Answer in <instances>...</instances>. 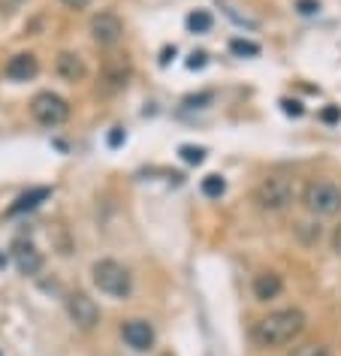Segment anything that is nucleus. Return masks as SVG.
<instances>
[{
    "instance_id": "17",
    "label": "nucleus",
    "mask_w": 341,
    "mask_h": 356,
    "mask_svg": "<svg viewBox=\"0 0 341 356\" xmlns=\"http://www.w3.org/2000/svg\"><path fill=\"white\" fill-rule=\"evenodd\" d=\"M293 356H332V350L326 344H302L293 350Z\"/></svg>"
},
{
    "instance_id": "10",
    "label": "nucleus",
    "mask_w": 341,
    "mask_h": 356,
    "mask_svg": "<svg viewBox=\"0 0 341 356\" xmlns=\"http://www.w3.org/2000/svg\"><path fill=\"white\" fill-rule=\"evenodd\" d=\"M37 73H40V60H37V55H31V51L13 55L3 67V76L10 79V82H28V79H33Z\"/></svg>"
},
{
    "instance_id": "21",
    "label": "nucleus",
    "mask_w": 341,
    "mask_h": 356,
    "mask_svg": "<svg viewBox=\"0 0 341 356\" xmlns=\"http://www.w3.org/2000/svg\"><path fill=\"white\" fill-rule=\"evenodd\" d=\"M281 106H284L287 115H302V103L299 100H281Z\"/></svg>"
},
{
    "instance_id": "25",
    "label": "nucleus",
    "mask_w": 341,
    "mask_h": 356,
    "mask_svg": "<svg viewBox=\"0 0 341 356\" xmlns=\"http://www.w3.org/2000/svg\"><path fill=\"white\" fill-rule=\"evenodd\" d=\"M203 64H205V55L200 51V55H193V60H191V64H187V67H191V70H196V67H203Z\"/></svg>"
},
{
    "instance_id": "16",
    "label": "nucleus",
    "mask_w": 341,
    "mask_h": 356,
    "mask_svg": "<svg viewBox=\"0 0 341 356\" xmlns=\"http://www.w3.org/2000/svg\"><path fill=\"white\" fill-rule=\"evenodd\" d=\"M200 188H203L205 197H212V200H214V197H223V191H227V181H223L221 175H205Z\"/></svg>"
},
{
    "instance_id": "1",
    "label": "nucleus",
    "mask_w": 341,
    "mask_h": 356,
    "mask_svg": "<svg viewBox=\"0 0 341 356\" xmlns=\"http://www.w3.org/2000/svg\"><path fill=\"white\" fill-rule=\"evenodd\" d=\"M305 323H308V317H305V311H299V308L272 311V314H266L263 320L254 323L251 338H254L260 347H266V350H278V347L296 341V338L305 332Z\"/></svg>"
},
{
    "instance_id": "11",
    "label": "nucleus",
    "mask_w": 341,
    "mask_h": 356,
    "mask_svg": "<svg viewBox=\"0 0 341 356\" xmlns=\"http://www.w3.org/2000/svg\"><path fill=\"white\" fill-rule=\"evenodd\" d=\"M55 73L64 79V82H82V79L88 76V67H85V60L79 58L76 51H58Z\"/></svg>"
},
{
    "instance_id": "7",
    "label": "nucleus",
    "mask_w": 341,
    "mask_h": 356,
    "mask_svg": "<svg viewBox=\"0 0 341 356\" xmlns=\"http://www.w3.org/2000/svg\"><path fill=\"white\" fill-rule=\"evenodd\" d=\"M91 37L97 46H103V49L118 46L124 37V22L115 13H97L91 19Z\"/></svg>"
},
{
    "instance_id": "20",
    "label": "nucleus",
    "mask_w": 341,
    "mask_h": 356,
    "mask_svg": "<svg viewBox=\"0 0 341 356\" xmlns=\"http://www.w3.org/2000/svg\"><path fill=\"white\" fill-rule=\"evenodd\" d=\"M296 10H299L302 15H314L320 10V3H317V0H299V3H296Z\"/></svg>"
},
{
    "instance_id": "22",
    "label": "nucleus",
    "mask_w": 341,
    "mask_h": 356,
    "mask_svg": "<svg viewBox=\"0 0 341 356\" xmlns=\"http://www.w3.org/2000/svg\"><path fill=\"white\" fill-rule=\"evenodd\" d=\"M341 118V109H338V106H329V109H323V121H338Z\"/></svg>"
},
{
    "instance_id": "14",
    "label": "nucleus",
    "mask_w": 341,
    "mask_h": 356,
    "mask_svg": "<svg viewBox=\"0 0 341 356\" xmlns=\"http://www.w3.org/2000/svg\"><path fill=\"white\" fill-rule=\"evenodd\" d=\"M49 197H51L49 188H33V191H28V193H22V197L10 206V211H6V215L15 218V215H24V211H33V209L40 206V202H46Z\"/></svg>"
},
{
    "instance_id": "12",
    "label": "nucleus",
    "mask_w": 341,
    "mask_h": 356,
    "mask_svg": "<svg viewBox=\"0 0 341 356\" xmlns=\"http://www.w3.org/2000/svg\"><path fill=\"white\" fill-rule=\"evenodd\" d=\"M251 290H254L257 302H272L284 293V281L278 272H260V275H254V287Z\"/></svg>"
},
{
    "instance_id": "2",
    "label": "nucleus",
    "mask_w": 341,
    "mask_h": 356,
    "mask_svg": "<svg viewBox=\"0 0 341 356\" xmlns=\"http://www.w3.org/2000/svg\"><path fill=\"white\" fill-rule=\"evenodd\" d=\"M91 281L97 290L112 299H127L133 293V275L118 260H97L91 266Z\"/></svg>"
},
{
    "instance_id": "9",
    "label": "nucleus",
    "mask_w": 341,
    "mask_h": 356,
    "mask_svg": "<svg viewBox=\"0 0 341 356\" xmlns=\"http://www.w3.org/2000/svg\"><path fill=\"white\" fill-rule=\"evenodd\" d=\"M103 82L106 91H121L130 82V58L127 55H109L103 64Z\"/></svg>"
},
{
    "instance_id": "18",
    "label": "nucleus",
    "mask_w": 341,
    "mask_h": 356,
    "mask_svg": "<svg viewBox=\"0 0 341 356\" xmlns=\"http://www.w3.org/2000/svg\"><path fill=\"white\" fill-rule=\"evenodd\" d=\"M230 49L236 51V55H260V46H257V42H245V40H232Z\"/></svg>"
},
{
    "instance_id": "5",
    "label": "nucleus",
    "mask_w": 341,
    "mask_h": 356,
    "mask_svg": "<svg viewBox=\"0 0 341 356\" xmlns=\"http://www.w3.org/2000/svg\"><path fill=\"white\" fill-rule=\"evenodd\" d=\"M31 115L42 127H58V124H64L70 118V103L51 91H42L31 100Z\"/></svg>"
},
{
    "instance_id": "4",
    "label": "nucleus",
    "mask_w": 341,
    "mask_h": 356,
    "mask_svg": "<svg viewBox=\"0 0 341 356\" xmlns=\"http://www.w3.org/2000/svg\"><path fill=\"white\" fill-rule=\"evenodd\" d=\"M302 206L314 218H335L341 211V188L332 181H308L302 191Z\"/></svg>"
},
{
    "instance_id": "15",
    "label": "nucleus",
    "mask_w": 341,
    "mask_h": 356,
    "mask_svg": "<svg viewBox=\"0 0 341 356\" xmlns=\"http://www.w3.org/2000/svg\"><path fill=\"white\" fill-rule=\"evenodd\" d=\"M209 28H212V15L205 10H196V13L187 15V31L191 33H205Z\"/></svg>"
},
{
    "instance_id": "3",
    "label": "nucleus",
    "mask_w": 341,
    "mask_h": 356,
    "mask_svg": "<svg viewBox=\"0 0 341 356\" xmlns=\"http://www.w3.org/2000/svg\"><path fill=\"white\" fill-rule=\"evenodd\" d=\"M293 200H296V184L290 181V178H284V175H269V178H263V181L254 188L257 209L272 211V215H278V211H287L293 206Z\"/></svg>"
},
{
    "instance_id": "13",
    "label": "nucleus",
    "mask_w": 341,
    "mask_h": 356,
    "mask_svg": "<svg viewBox=\"0 0 341 356\" xmlns=\"http://www.w3.org/2000/svg\"><path fill=\"white\" fill-rule=\"evenodd\" d=\"M13 257H15V266H19L22 275H37L42 269V254L31 242H15Z\"/></svg>"
},
{
    "instance_id": "23",
    "label": "nucleus",
    "mask_w": 341,
    "mask_h": 356,
    "mask_svg": "<svg viewBox=\"0 0 341 356\" xmlns=\"http://www.w3.org/2000/svg\"><path fill=\"white\" fill-rule=\"evenodd\" d=\"M332 251L341 257V224L335 227V233H332Z\"/></svg>"
},
{
    "instance_id": "26",
    "label": "nucleus",
    "mask_w": 341,
    "mask_h": 356,
    "mask_svg": "<svg viewBox=\"0 0 341 356\" xmlns=\"http://www.w3.org/2000/svg\"><path fill=\"white\" fill-rule=\"evenodd\" d=\"M0 3H3V0H0ZM6 3H10V6H15V3H24V0H6Z\"/></svg>"
},
{
    "instance_id": "6",
    "label": "nucleus",
    "mask_w": 341,
    "mask_h": 356,
    "mask_svg": "<svg viewBox=\"0 0 341 356\" xmlns=\"http://www.w3.org/2000/svg\"><path fill=\"white\" fill-rule=\"evenodd\" d=\"M67 314L79 329H85V332L100 323V308H97V302L82 290H73L67 296Z\"/></svg>"
},
{
    "instance_id": "19",
    "label": "nucleus",
    "mask_w": 341,
    "mask_h": 356,
    "mask_svg": "<svg viewBox=\"0 0 341 356\" xmlns=\"http://www.w3.org/2000/svg\"><path fill=\"white\" fill-rule=\"evenodd\" d=\"M182 157H184V163H203L205 151L203 148H193V145H182Z\"/></svg>"
},
{
    "instance_id": "8",
    "label": "nucleus",
    "mask_w": 341,
    "mask_h": 356,
    "mask_svg": "<svg viewBox=\"0 0 341 356\" xmlns=\"http://www.w3.org/2000/svg\"><path fill=\"white\" fill-rule=\"evenodd\" d=\"M121 338L136 353H145L154 347V326H151L148 320H127V323L121 326Z\"/></svg>"
},
{
    "instance_id": "24",
    "label": "nucleus",
    "mask_w": 341,
    "mask_h": 356,
    "mask_svg": "<svg viewBox=\"0 0 341 356\" xmlns=\"http://www.w3.org/2000/svg\"><path fill=\"white\" fill-rule=\"evenodd\" d=\"M61 3L70 6V10H85V6L91 3V0H61Z\"/></svg>"
}]
</instances>
